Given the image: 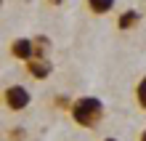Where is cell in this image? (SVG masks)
Wrapping results in <instances>:
<instances>
[{"label":"cell","instance_id":"6da1fadb","mask_svg":"<svg viewBox=\"0 0 146 141\" xmlns=\"http://www.w3.org/2000/svg\"><path fill=\"white\" fill-rule=\"evenodd\" d=\"M72 120L80 128H96L101 120H104V104L96 96H82V99L72 101Z\"/></svg>","mask_w":146,"mask_h":141},{"label":"cell","instance_id":"7a4b0ae2","mask_svg":"<svg viewBox=\"0 0 146 141\" xmlns=\"http://www.w3.org/2000/svg\"><path fill=\"white\" fill-rule=\"evenodd\" d=\"M29 101H32V96H29V91L24 85H8L3 91V104H5V109H11V112L27 109Z\"/></svg>","mask_w":146,"mask_h":141},{"label":"cell","instance_id":"3957f363","mask_svg":"<svg viewBox=\"0 0 146 141\" xmlns=\"http://www.w3.org/2000/svg\"><path fill=\"white\" fill-rule=\"evenodd\" d=\"M11 56L13 59H21V61H32L35 59V43L29 37H19L11 43Z\"/></svg>","mask_w":146,"mask_h":141},{"label":"cell","instance_id":"277c9868","mask_svg":"<svg viewBox=\"0 0 146 141\" xmlns=\"http://www.w3.org/2000/svg\"><path fill=\"white\" fill-rule=\"evenodd\" d=\"M27 72L32 77H37V80H45V77L53 72V64H50L48 59H32V61H27Z\"/></svg>","mask_w":146,"mask_h":141},{"label":"cell","instance_id":"5b68a950","mask_svg":"<svg viewBox=\"0 0 146 141\" xmlns=\"http://www.w3.org/2000/svg\"><path fill=\"white\" fill-rule=\"evenodd\" d=\"M138 21H141V13L135 11V8H130V11L119 13V19H117V27H119V29H130V27H135Z\"/></svg>","mask_w":146,"mask_h":141},{"label":"cell","instance_id":"8992f818","mask_svg":"<svg viewBox=\"0 0 146 141\" xmlns=\"http://www.w3.org/2000/svg\"><path fill=\"white\" fill-rule=\"evenodd\" d=\"M85 3H88V11L96 13V16L109 13L111 8H114V0H85Z\"/></svg>","mask_w":146,"mask_h":141},{"label":"cell","instance_id":"52a82bcc","mask_svg":"<svg viewBox=\"0 0 146 141\" xmlns=\"http://www.w3.org/2000/svg\"><path fill=\"white\" fill-rule=\"evenodd\" d=\"M32 43H35V59H45L48 48H50V40L45 35H40V37H32Z\"/></svg>","mask_w":146,"mask_h":141},{"label":"cell","instance_id":"ba28073f","mask_svg":"<svg viewBox=\"0 0 146 141\" xmlns=\"http://www.w3.org/2000/svg\"><path fill=\"white\" fill-rule=\"evenodd\" d=\"M135 99H138V107L146 109V75L138 80V85H135Z\"/></svg>","mask_w":146,"mask_h":141},{"label":"cell","instance_id":"9c48e42d","mask_svg":"<svg viewBox=\"0 0 146 141\" xmlns=\"http://www.w3.org/2000/svg\"><path fill=\"white\" fill-rule=\"evenodd\" d=\"M48 3H50V5H61V0H48Z\"/></svg>","mask_w":146,"mask_h":141},{"label":"cell","instance_id":"30bf717a","mask_svg":"<svg viewBox=\"0 0 146 141\" xmlns=\"http://www.w3.org/2000/svg\"><path fill=\"white\" fill-rule=\"evenodd\" d=\"M138 141H146V130H143V133H141V136H138Z\"/></svg>","mask_w":146,"mask_h":141},{"label":"cell","instance_id":"8fae6325","mask_svg":"<svg viewBox=\"0 0 146 141\" xmlns=\"http://www.w3.org/2000/svg\"><path fill=\"white\" fill-rule=\"evenodd\" d=\"M104 141H117V138H104Z\"/></svg>","mask_w":146,"mask_h":141}]
</instances>
